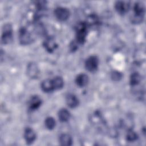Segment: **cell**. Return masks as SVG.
<instances>
[{
    "instance_id": "5b68a950",
    "label": "cell",
    "mask_w": 146,
    "mask_h": 146,
    "mask_svg": "<svg viewBox=\"0 0 146 146\" xmlns=\"http://www.w3.org/2000/svg\"><path fill=\"white\" fill-rule=\"evenodd\" d=\"M54 15L58 20L64 21L69 18L70 11L66 7H58L55 9Z\"/></svg>"
},
{
    "instance_id": "30bf717a",
    "label": "cell",
    "mask_w": 146,
    "mask_h": 146,
    "mask_svg": "<svg viewBox=\"0 0 146 146\" xmlns=\"http://www.w3.org/2000/svg\"><path fill=\"white\" fill-rule=\"evenodd\" d=\"M24 137L27 144H30L34 142L36 139V134L34 130L31 128H26L25 133Z\"/></svg>"
},
{
    "instance_id": "7a4b0ae2",
    "label": "cell",
    "mask_w": 146,
    "mask_h": 146,
    "mask_svg": "<svg viewBox=\"0 0 146 146\" xmlns=\"http://www.w3.org/2000/svg\"><path fill=\"white\" fill-rule=\"evenodd\" d=\"M88 26L86 22H80L76 27V41L79 44H83L86 39Z\"/></svg>"
},
{
    "instance_id": "7c38bea8",
    "label": "cell",
    "mask_w": 146,
    "mask_h": 146,
    "mask_svg": "<svg viewBox=\"0 0 146 146\" xmlns=\"http://www.w3.org/2000/svg\"><path fill=\"white\" fill-rule=\"evenodd\" d=\"M41 104V99L38 96H34L31 98L29 102V109L31 111L35 110L39 107Z\"/></svg>"
},
{
    "instance_id": "d6986e66",
    "label": "cell",
    "mask_w": 146,
    "mask_h": 146,
    "mask_svg": "<svg viewBox=\"0 0 146 146\" xmlns=\"http://www.w3.org/2000/svg\"><path fill=\"white\" fill-rule=\"evenodd\" d=\"M141 81V76L137 72H133L130 77V84L134 86L137 85Z\"/></svg>"
},
{
    "instance_id": "52a82bcc",
    "label": "cell",
    "mask_w": 146,
    "mask_h": 146,
    "mask_svg": "<svg viewBox=\"0 0 146 146\" xmlns=\"http://www.w3.org/2000/svg\"><path fill=\"white\" fill-rule=\"evenodd\" d=\"M115 7L118 13L124 14L129 9L130 4L127 1H117L115 3Z\"/></svg>"
},
{
    "instance_id": "5bb4252c",
    "label": "cell",
    "mask_w": 146,
    "mask_h": 146,
    "mask_svg": "<svg viewBox=\"0 0 146 146\" xmlns=\"http://www.w3.org/2000/svg\"><path fill=\"white\" fill-rule=\"evenodd\" d=\"M91 123L96 125H103L104 124V120L102 118L101 115L99 113L95 112L93 113L90 118Z\"/></svg>"
},
{
    "instance_id": "6da1fadb",
    "label": "cell",
    "mask_w": 146,
    "mask_h": 146,
    "mask_svg": "<svg viewBox=\"0 0 146 146\" xmlns=\"http://www.w3.org/2000/svg\"><path fill=\"white\" fill-rule=\"evenodd\" d=\"M145 13V7L143 3L140 2H136L133 6V14L131 17V19L133 23H140L142 22Z\"/></svg>"
},
{
    "instance_id": "e0dca14e",
    "label": "cell",
    "mask_w": 146,
    "mask_h": 146,
    "mask_svg": "<svg viewBox=\"0 0 146 146\" xmlns=\"http://www.w3.org/2000/svg\"><path fill=\"white\" fill-rule=\"evenodd\" d=\"M59 141L62 145H71L72 143L71 137L67 133H63L60 136Z\"/></svg>"
},
{
    "instance_id": "277c9868",
    "label": "cell",
    "mask_w": 146,
    "mask_h": 146,
    "mask_svg": "<svg viewBox=\"0 0 146 146\" xmlns=\"http://www.w3.org/2000/svg\"><path fill=\"white\" fill-rule=\"evenodd\" d=\"M13 38L12 26L10 24H6L3 27L2 34V43L3 44L9 43L11 41Z\"/></svg>"
},
{
    "instance_id": "2e32d148",
    "label": "cell",
    "mask_w": 146,
    "mask_h": 146,
    "mask_svg": "<svg viewBox=\"0 0 146 146\" xmlns=\"http://www.w3.org/2000/svg\"><path fill=\"white\" fill-rule=\"evenodd\" d=\"M70 117V113L65 108H62L59 111L58 117L60 121L62 122H66L69 120Z\"/></svg>"
},
{
    "instance_id": "8992f818",
    "label": "cell",
    "mask_w": 146,
    "mask_h": 146,
    "mask_svg": "<svg viewBox=\"0 0 146 146\" xmlns=\"http://www.w3.org/2000/svg\"><path fill=\"white\" fill-rule=\"evenodd\" d=\"M99 64V59L96 56H91L88 58L85 63V66L87 70L91 72L95 71Z\"/></svg>"
},
{
    "instance_id": "7402d4cb",
    "label": "cell",
    "mask_w": 146,
    "mask_h": 146,
    "mask_svg": "<svg viewBox=\"0 0 146 146\" xmlns=\"http://www.w3.org/2000/svg\"><path fill=\"white\" fill-rule=\"evenodd\" d=\"M137 139V135L132 130H129L126 135V139L129 142H132L136 140Z\"/></svg>"
},
{
    "instance_id": "44dd1931",
    "label": "cell",
    "mask_w": 146,
    "mask_h": 146,
    "mask_svg": "<svg viewBox=\"0 0 146 146\" xmlns=\"http://www.w3.org/2000/svg\"><path fill=\"white\" fill-rule=\"evenodd\" d=\"M45 125L48 129H53L55 126V120L52 117H47L45 120Z\"/></svg>"
},
{
    "instance_id": "9c48e42d",
    "label": "cell",
    "mask_w": 146,
    "mask_h": 146,
    "mask_svg": "<svg viewBox=\"0 0 146 146\" xmlns=\"http://www.w3.org/2000/svg\"><path fill=\"white\" fill-rule=\"evenodd\" d=\"M43 46L47 51L51 52L56 49L57 44L52 37L49 36L46 38L44 40Z\"/></svg>"
},
{
    "instance_id": "3957f363",
    "label": "cell",
    "mask_w": 146,
    "mask_h": 146,
    "mask_svg": "<svg viewBox=\"0 0 146 146\" xmlns=\"http://www.w3.org/2000/svg\"><path fill=\"white\" fill-rule=\"evenodd\" d=\"M34 36L26 27H22L19 31V39L21 44H29L34 40Z\"/></svg>"
},
{
    "instance_id": "ac0fdd59",
    "label": "cell",
    "mask_w": 146,
    "mask_h": 146,
    "mask_svg": "<svg viewBox=\"0 0 146 146\" xmlns=\"http://www.w3.org/2000/svg\"><path fill=\"white\" fill-rule=\"evenodd\" d=\"M52 80L55 90H59L63 87L64 84V81L62 77L56 76Z\"/></svg>"
},
{
    "instance_id": "603a6c76",
    "label": "cell",
    "mask_w": 146,
    "mask_h": 146,
    "mask_svg": "<svg viewBox=\"0 0 146 146\" xmlns=\"http://www.w3.org/2000/svg\"><path fill=\"white\" fill-rule=\"evenodd\" d=\"M122 77V74L118 71H113L111 74V78L113 80H119Z\"/></svg>"
},
{
    "instance_id": "ba28073f",
    "label": "cell",
    "mask_w": 146,
    "mask_h": 146,
    "mask_svg": "<svg viewBox=\"0 0 146 146\" xmlns=\"http://www.w3.org/2000/svg\"><path fill=\"white\" fill-rule=\"evenodd\" d=\"M27 72L30 78H37L39 74V70L36 64L33 62L30 63L27 66Z\"/></svg>"
},
{
    "instance_id": "9a60e30c",
    "label": "cell",
    "mask_w": 146,
    "mask_h": 146,
    "mask_svg": "<svg viewBox=\"0 0 146 146\" xmlns=\"http://www.w3.org/2000/svg\"><path fill=\"white\" fill-rule=\"evenodd\" d=\"M66 102L67 105L71 108H75L79 104L78 99L75 95L73 94H68L67 96Z\"/></svg>"
},
{
    "instance_id": "8fae6325",
    "label": "cell",
    "mask_w": 146,
    "mask_h": 146,
    "mask_svg": "<svg viewBox=\"0 0 146 146\" xmlns=\"http://www.w3.org/2000/svg\"><path fill=\"white\" fill-rule=\"evenodd\" d=\"M41 88L42 90L46 92H50L55 90L52 80L50 79L44 80L41 83Z\"/></svg>"
},
{
    "instance_id": "ffe728a7",
    "label": "cell",
    "mask_w": 146,
    "mask_h": 146,
    "mask_svg": "<svg viewBox=\"0 0 146 146\" xmlns=\"http://www.w3.org/2000/svg\"><path fill=\"white\" fill-rule=\"evenodd\" d=\"M86 23L88 26V27L95 26L99 23V19L96 15H91L87 18V21Z\"/></svg>"
},
{
    "instance_id": "4fadbf2b",
    "label": "cell",
    "mask_w": 146,
    "mask_h": 146,
    "mask_svg": "<svg viewBox=\"0 0 146 146\" xmlns=\"http://www.w3.org/2000/svg\"><path fill=\"white\" fill-rule=\"evenodd\" d=\"M75 82L79 87H83L87 84L88 82V77L86 74H80L76 76Z\"/></svg>"
}]
</instances>
